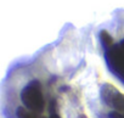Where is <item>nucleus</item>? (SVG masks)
I'll use <instances>...</instances> for the list:
<instances>
[{
  "instance_id": "nucleus-1",
  "label": "nucleus",
  "mask_w": 124,
  "mask_h": 118,
  "mask_svg": "<svg viewBox=\"0 0 124 118\" xmlns=\"http://www.w3.org/2000/svg\"><path fill=\"white\" fill-rule=\"evenodd\" d=\"M21 101L23 106L35 114H39L45 108V99L39 80L29 82L21 91Z\"/></svg>"
},
{
  "instance_id": "nucleus-2",
  "label": "nucleus",
  "mask_w": 124,
  "mask_h": 118,
  "mask_svg": "<svg viewBox=\"0 0 124 118\" xmlns=\"http://www.w3.org/2000/svg\"><path fill=\"white\" fill-rule=\"evenodd\" d=\"M105 60L108 70L124 83V39L105 50Z\"/></svg>"
},
{
  "instance_id": "nucleus-3",
  "label": "nucleus",
  "mask_w": 124,
  "mask_h": 118,
  "mask_svg": "<svg viewBox=\"0 0 124 118\" xmlns=\"http://www.w3.org/2000/svg\"><path fill=\"white\" fill-rule=\"evenodd\" d=\"M101 100L105 105L113 107L114 111L124 114V94H122L118 89H116L112 84H103L100 90Z\"/></svg>"
},
{
  "instance_id": "nucleus-4",
  "label": "nucleus",
  "mask_w": 124,
  "mask_h": 118,
  "mask_svg": "<svg viewBox=\"0 0 124 118\" xmlns=\"http://www.w3.org/2000/svg\"><path fill=\"white\" fill-rule=\"evenodd\" d=\"M99 38H100L101 45L103 46V49H105V50H106V49H108L109 46H112V45L114 44L112 35H111V34H109L107 31H105V29L100 32V34H99Z\"/></svg>"
},
{
  "instance_id": "nucleus-5",
  "label": "nucleus",
  "mask_w": 124,
  "mask_h": 118,
  "mask_svg": "<svg viewBox=\"0 0 124 118\" xmlns=\"http://www.w3.org/2000/svg\"><path fill=\"white\" fill-rule=\"evenodd\" d=\"M16 116H17V118H37V114L33 113L32 111L27 110L24 106H20L16 110Z\"/></svg>"
},
{
  "instance_id": "nucleus-6",
  "label": "nucleus",
  "mask_w": 124,
  "mask_h": 118,
  "mask_svg": "<svg viewBox=\"0 0 124 118\" xmlns=\"http://www.w3.org/2000/svg\"><path fill=\"white\" fill-rule=\"evenodd\" d=\"M49 118H61V116L57 112V103L55 100L51 101L50 107H49Z\"/></svg>"
},
{
  "instance_id": "nucleus-7",
  "label": "nucleus",
  "mask_w": 124,
  "mask_h": 118,
  "mask_svg": "<svg viewBox=\"0 0 124 118\" xmlns=\"http://www.w3.org/2000/svg\"><path fill=\"white\" fill-rule=\"evenodd\" d=\"M108 118H124V114L123 113H119L117 111H113L108 114Z\"/></svg>"
},
{
  "instance_id": "nucleus-8",
  "label": "nucleus",
  "mask_w": 124,
  "mask_h": 118,
  "mask_svg": "<svg viewBox=\"0 0 124 118\" xmlns=\"http://www.w3.org/2000/svg\"><path fill=\"white\" fill-rule=\"evenodd\" d=\"M79 118H88V117H86L85 114H80V116H79Z\"/></svg>"
},
{
  "instance_id": "nucleus-9",
  "label": "nucleus",
  "mask_w": 124,
  "mask_h": 118,
  "mask_svg": "<svg viewBox=\"0 0 124 118\" xmlns=\"http://www.w3.org/2000/svg\"><path fill=\"white\" fill-rule=\"evenodd\" d=\"M41 118H46V117H41ZM47 118H49V117H47Z\"/></svg>"
}]
</instances>
